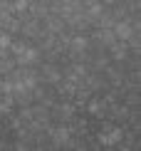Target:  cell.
Segmentation results:
<instances>
[{
	"instance_id": "cell-1",
	"label": "cell",
	"mask_w": 141,
	"mask_h": 151,
	"mask_svg": "<svg viewBox=\"0 0 141 151\" xmlns=\"http://www.w3.org/2000/svg\"><path fill=\"white\" fill-rule=\"evenodd\" d=\"M12 60H15L17 67H32L40 60V52L35 47H30L27 42H15L12 45Z\"/></svg>"
},
{
	"instance_id": "cell-2",
	"label": "cell",
	"mask_w": 141,
	"mask_h": 151,
	"mask_svg": "<svg viewBox=\"0 0 141 151\" xmlns=\"http://www.w3.org/2000/svg\"><path fill=\"white\" fill-rule=\"evenodd\" d=\"M112 30H114V37H117V40H121V42H129L131 37L139 32V27H134V22H129L126 17L117 20V22L112 25Z\"/></svg>"
},
{
	"instance_id": "cell-3",
	"label": "cell",
	"mask_w": 141,
	"mask_h": 151,
	"mask_svg": "<svg viewBox=\"0 0 141 151\" xmlns=\"http://www.w3.org/2000/svg\"><path fill=\"white\" fill-rule=\"evenodd\" d=\"M20 32H22V37H27V40H37V37H45L42 25H40V20H37V17H30V20H25V22L20 25Z\"/></svg>"
},
{
	"instance_id": "cell-4",
	"label": "cell",
	"mask_w": 141,
	"mask_h": 151,
	"mask_svg": "<svg viewBox=\"0 0 141 151\" xmlns=\"http://www.w3.org/2000/svg\"><path fill=\"white\" fill-rule=\"evenodd\" d=\"M106 50H109V57L117 62V65H124L126 57H129V45H126V42H121V40H117L114 45H109Z\"/></svg>"
},
{
	"instance_id": "cell-5",
	"label": "cell",
	"mask_w": 141,
	"mask_h": 151,
	"mask_svg": "<svg viewBox=\"0 0 141 151\" xmlns=\"http://www.w3.org/2000/svg\"><path fill=\"white\" fill-rule=\"evenodd\" d=\"M37 77H40L42 82H47V84H60V82L65 79V74L60 72V67H57V65H45L42 72L37 74Z\"/></svg>"
},
{
	"instance_id": "cell-6",
	"label": "cell",
	"mask_w": 141,
	"mask_h": 151,
	"mask_svg": "<svg viewBox=\"0 0 141 151\" xmlns=\"http://www.w3.org/2000/svg\"><path fill=\"white\" fill-rule=\"evenodd\" d=\"M50 114H52V119H57V122H69V119H72V114H74V106L72 104H57L52 111H50Z\"/></svg>"
},
{
	"instance_id": "cell-7",
	"label": "cell",
	"mask_w": 141,
	"mask_h": 151,
	"mask_svg": "<svg viewBox=\"0 0 141 151\" xmlns=\"http://www.w3.org/2000/svg\"><path fill=\"white\" fill-rule=\"evenodd\" d=\"M94 40H97V45L101 47V50H106L109 45H114L117 42V37H114V30L112 27H101L97 35H94Z\"/></svg>"
},
{
	"instance_id": "cell-8",
	"label": "cell",
	"mask_w": 141,
	"mask_h": 151,
	"mask_svg": "<svg viewBox=\"0 0 141 151\" xmlns=\"http://www.w3.org/2000/svg\"><path fill=\"white\" fill-rule=\"evenodd\" d=\"M52 144L55 146H72V141H69V129L67 127H60L52 131Z\"/></svg>"
},
{
	"instance_id": "cell-9",
	"label": "cell",
	"mask_w": 141,
	"mask_h": 151,
	"mask_svg": "<svg viewBox=\"0 0 141 151\" xmlns=\"http://www.w3.org/2000/svg\"><path fill=\"white\" fill-rule=\"evenodd\" d=\"M99 139H101V144H104V146H117V144L124 139V129H114L112 134H101Z\"/></svg>"
},
{
	"instance_id": "cell-10",
	"label": "cell",
	"mask_w": 141,
	"mask_h": 151,
	"mask_svg": "<svg viewBox=\"0 0 141 151\" xmlns=\"http://www.w3.org/2000/svg\"><path fill=\"white\" fill-rule=\"evenodd\" d=\"M112 116L114 119H129V106H114V109H112Z\"/></svg>"
},
{
	"instance_id": "cell-11",
	"label": "cell",
	"mask_w": 141,
	"mask_h": 151,
	"mask_svg": "<svg viewBox=\"0 0 141 151\" xmlns=\"http://www.w3.org/2000/svg\"><path fill=\"white\" fill-rule=\"evenodd\" d=\"M10 45H12V42H10V35H8V32H0V52L8 50Z\"/></svg>"
},
{
	"instance_id": "cell-12",
	"label": "cell",
	"mask_w": 141,
	"mask_h": 151,
	"mask_svg": "<svg viewBox=\"0 0 141 151\" xmlns=\"http://www.w3.org/2000/svg\"><path fill=\"white\" fill-rule=\"evenodd\" d=\"M126 102L136 106V104H139V94H136V92H131V94H129V99H126Z\"/></svg>"
}]
</instances>
